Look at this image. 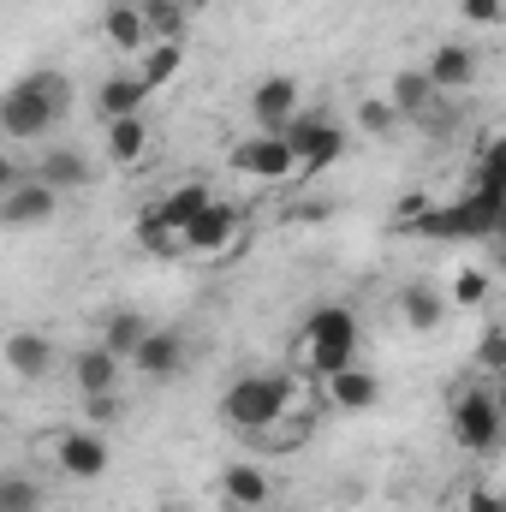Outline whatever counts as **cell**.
I'll return each instance as SVG.
<instances>
[{
  "label": "cell",
  "instance_id": "16",
  "mask_svg": "<svg viewBox=\"0 0 506 512\" xmlns=\"http://www.w3.org/2000/svg\"><path fill=\"white\" fill-rule=\"evenodd\" d=\"M221 495H227V507L233 512H268L274 483H268L262 465H227V471H221Z\"/></svg>",
  "mask_w": 506,
  "mask_h": 512
},
{
  "label": "cell",
  "instance_id": "10",
  "mask_svg": "<svg viewBox=\"0 0 506 512\" xmlns=\"http://www.w3.org/2000/svg\"><path fill=\"white\" fill-rule=\"evenodd\" d=\"M54 203H60V191H48L42 179H18V185H6L0 191V227H48L54 221Z\"/></svg>",
  "mask_w": 506,
  "mask_h": 512
},
{
  "label": "cell",
  "instance_id": "20",
  "mask_svg": "<svg viewBox=\"0 0 506 512\" xmlns=\"http://www.w3.org/2000/svg\"><path fill=\"white\" fill-rule=\"evenodd\" d=\"M143 102H149V90H143V78H137V72H114V78H102V90H96V108H102V120L143 114Z\"/></svg>",
  "mask_w": 506,
  "mask_h": 512
},
{
  "label": "cell",
  "instance_id": "19",
  "mask_svg": "<svg viewBox=\"0 0 506 512\" xmlns=\"http://www.w3.org/2000/svg\"><path fill=\"white\" fill-rule=\"evenodd\" d=\"M102 36H108V48H114V54H143L149 24H143L137 0H114V6L102 12Z\"/></svg>",
  "mask_w": 506,
  "mask_h": 512
},
{
  "label": "cell",
  "instance_id": "33",
  "mask_svg": "<svg viewBox=\"0 0 506 512\" xmlns=\"http://www.w3.org/2000/svg\"><path fill=\"white\" fill-rule=\"evenodd\" d=\"M465 512H506V501L495 489H471V495H465Z\"/></svg>",
  "mask_w": 506,
  "mask_h": 512
},
{
  "label": "cell",
  "instance_id": "6",
  "mask_svg": "<svg viewBox=\"0 0 506 512\" xmlns=\"http://www.w3.org/2000/svg\"><path fill=\"white\" fill-rule=\"evenodd\" d=\"M245 245V209L239 203H209V209H197V221L179 233V251L203 256V262H221V256H233Z\"/></svg>",
  "mask_w": 506,
  "mask_h": 512
},
{
  "label": "cell",
  "instance_id": "5",
  "mask_svg": "<svg viewBox=\"0 0 506 512\" xmlns=\"http://www.w3.org/2000/svg\"><path fill=\"white\" fill-rule=\"evenodd\" d=\"M215 197H209V185H197V179H185V185H173L143 221H137V239L149 245V251H161V256H173L179 251V233L197 221V209H209Z\"/></svg>",
  "mask_w": 506,
  "mask_h": 512
},
{
  "label": "cell",
  "instance_id": "17",
  "mask_svg": "<svg viewBox=\"0 0 506 512\" xmlns=\"http://www.w3.org/2000/svg\"><path fill=\"white\" fill-rule=\"evenodd\" d=\"M322 387H328V399H334L340 411H370V405L381 399V376L364 370V364H346V370L322 376Z\"/></svg>",
  "mask_w": 506,
  "mask_h": 512
},
{
  "label": "cell",
  "instance_id": "35",
  "mask_svg": "<svg viewBox=\"0 0 506 512\" xmlns=\"http://www.w3.org/2000/svg\"><path fill=\"white\" fill-rule=\"evenodd\" d=\"M90 411H96V417H114V411H120V399H114V393H96V399H90Z\"/></svg>",
  "mask_w": 506,
  "mask_h": 512
},
{
  "label": "cell",
  "instance_id": "7",
  "mask_svg": "<svg viewBox=\"0 0 506 512\" xmlns=\"http://www.w3.org/2000/svg\"><path fill=\"white\" fill-rule=\"evenodd\" d=\"M280 137L292 143V155H298V167H304V173H322V167H334V161L346 155V131L334 126L328 114H304V108H298V114L286 120Z\"/></svg>",
  "mask_w": 506,
  "mask_h": 512
},
{
  "label": "cell",
  "instance_id": "3",
  "mask_svg": "<svg viewBox=\"0 0 506 512\" xmlns=\"http://www.w3.org/2000/svg\"><path fill=\"white\" fill-rule=\"evenodd\" d=\"M352 352H358V322H352V310H346V304H316L310 322H304V340H298V364L322 382V376L358 364Z\"/></svg>",
  "mask_w": 506,
  "mask_h": 512
},
{
  "label": "cell",
  "instance_id": "34",
  "mask_svg": "<svg viewBox=\"0 0 506 512\" xmlns=\"http://www.w3.org/2000/svg\"><path fill=\"white\" fill-rule=\"evenodd\" d=\"M18 179H24V167H18V161L0 149V191H6V185H18Z\"/></svg>",
  "mask_w": 506,
  "mask_h": 512
},
{
  "label": "cell",
  "instance_id": "25",
  "mask_svg": "<svg viewBox=\"0 0 506 512\" xmlns=\"http://www.w3.org/2000/svg\"><path fill=\"white\" fill-rule=\"evenodd\" d=\"M387 102H393V114H399V120H417V114H429L435 90H429V78H423V72H399V78H393V90H387Z\"/></svg>",
  "mask_w": 506,
  "mask_h": 512
},
{
  "label": "cell",
  "instance_id": "12",
  "mask_svg": "<svg viewBox=\"0 0 506 512\" xmlns=\"http://www.w3.org/2000/svg\"><path fill=\"white\" fill-rule=\"evenodd\" d=\"M417 72L429 78L435 96H441V90H471V84H477V48H465V42H441Z\"/></svg>",
  "mask_w": 506,
  "mask_h": 512
},
{
  "label": "cell",
  "instance_id": "29",
  "mask_svg": "<svg viewBox=\"0 0 506 512\" xmlns=\"http://www.w3.org/2000/svg\"><path fill=\"white\" fill-rule=\"evenodd\" d=\"M358 126L376 131V137H387V131L399 126V114H393V102H387V96H370V102L358 108Z\"/></svg>",
  "mask_w": 506,
  "mask_h": 512
},
{
  "label": "cell",
  "instance_id": "9",
  "mask_svg": "<svg viewBox=\"0 0 506 512\" xmlns=\"http://www.w3.org/2000/svg\"><path fill=\"white\" fill-rule=\"evenodd\" d=\"M453 435L477 453H489L501 441V399L489 387H459L453 393Z\"/></svg>",
  "mask_w": 506,
  "mask_h": 512
},
{
  "label": "cell",
  "instance_id": "31",
  "mask_svg": "<svg viewBox=\"0 0 506 512\" xmlns=\"http://www.w3.org/2000/svg\"><path fill=\"white\" fill-rule=\"evenodd\" d=\"M459 18L477 24V30H489V24H501V0H459Z\"/></svg>",
  "mask_w": 506,
  "mask_h": 512
},
{
  "label": "cell",
  "instance_id": "15",
  "mask_svg": "<svg viewBox=\"0 0 506 512\" xmlns=\"http://www.w3.org/2000/svg\"><path fill=\"white\" fill-rule=\"evenodd\" d=\"M292 114H298V84H292V78H262V84L251 90L256 131H286Z\"/></svg>",
  "mask_w": 506,
  "mask_h": 512
},
{
  "label": "cell",
  "instance_id": "8",
  "mask_svg": "<svg viewBox=\"0 0 506 512\" xmlns=\"http://www.w3.org/2000/svg\"><path fill=\"white\" fill-rule=\"evenodd\" d=\"M233 173H245L256 185H286L292 173H298V155H292V143L280 137V131H256L245 143H233Z\"/></svg>",
  "mask_w": 506,
  "mask_h": 512
},
{
  "label": "cell",
  "instance_id": "24",
  "mask_svg": "<svg viewBox=\"0 0 506 512\" xmlns=\"http://www.w3.org/2000/svg\"><path fill=\"white\" fill-rule=\"evenodd\" d=\"M185 66V48L179 42H155V48H143V66H137V78H143V90L155 96L161 84H173V72Z\"/></svg>",
  "mask_w": 506,
  "mask_h": 512
},
{
  "label": "cell",
  "instance_id": "36",
  "mask_svg": "<svg viewBox=\"0 0 506 512\" xmlns=\"http://www.w3.org/2000/svg\"><path fill=\"white\" fill-rule=\"evenodd\" d=\"M155 512H185V507H155Z\"/></svg>",
  "mask_w": 506,
  "mask_h": 512
},
{
  "label": "cell",
  "instance_id": "23",
  "mask_svg": "<svg viewBox=\"0 0 506 512\" xmlns=\"http://www.w3.org/2000/svg\"><path fill=\"white\" fill-rule=\"evenodd\" d=\"M399 316H405L411 334H435L441 316H447V304H441V292H429V286H405V292H399Z\"/></svg>",
  "mask_w": 506,
  "mask_h": 512
},
{
  "label": "cell",
  "instance_id": "11",
  "mask_svg": "<svg viewBox=\"0 0 506 512\" xmlns=\"http://www.w3.org/2000/svg\"><path fill=\"white\" fill-rule=\"evenodd\" d=\"M54 459H60V471L66 477H78V483H96L102 471H108V441L96 435V429H66L60 435V447H54Z\"/></svg>",
  "mask_w": 506,
  "mask_h": 512
},
{
  "label": "cell",
  "instance_id": "18",
  "mask_svg": "<svg viewBox=\"0 0 506 512\" xmlns=\"http://www.w3.org/2000/svg\"><path fill=\"white\" fill-rule=\"evenodd\" d=\"M72 382H78V393H84V399L114 393V387H120V358L96 340V346H84V352L72 358Z\"/></svg>",
  "mask_w": 506,
  "mask_h": 512
},
{
  "label": "cell",
  "instance_id": "13",
  "mask_svg": "<svg viewBox=\"0 0 506 512\" xmlns=\"http://www.w3.org/2000/svg\"><path fill=\"white\" fill-rule=\"evenodd\" d=\"M0 364H6L18 382H42V376L54 370V340H48V334L18 328V334H6V340H0Z\"/></svg>",
  "mask_w": 506,
  "mask_h": 512
},
{
  "label": "cell",
  "instance_id": "22",
  "mask_svg": "<svg viewBox=\"0 0 506 512\" xmlns=\"http://www.w3.org/2000/svg\"><path fill=\"white\" fill-rule=\"evenodd\" d=\"M30 179H42L48 191H66V185H84V179H90V161H84L78 149H48Z\"/></svg>",
  "mask_w": 506,
  "mask_h": 512
},
{
  "label": "cell",
  "instance_id": "4",
  "mask_svg": "<svg viewBox=\"0 0 506 512\" xmlns=\"http://www.w3.org/2000/svg\"><path fill=\"white\" fill-rule=\"evenodd\" d=\"M286 411H292V382H286V376L251 370V376H239V382L221 393V417H227L239 435H268Z\"/></svg>",
  "mask_w": 506,
  "mask_h": 512
},
{
  "label": "cell",
  "instance_id": "32",
  "mask_svg": "<svg viewBox=\"0 0 506 512\" xmlns=\"http://www.w3.org/2000/svg\"><path fill=\"white\" fill-rule=\"evenodd\" d=\"M477 364H483V370H501L506 364V334L501 328H489V334L477 340Z\"/></svg>",
  "mask_w": 506,
  "mask_h": 512
},
{
  "label": "cell",
  "instance_id": "2",
  "mask_svg": "<svg viewBox=\"0 0 506 512\" xmlns=\"http://www.w3.org/2000/svg\"><path fill=\"white\" fill-rule=\"evenodd\" d=\"M501 191H459L453 203H429L423 209V221L411 227V233H423V239H447V245H459V239H495L501 233Z\"/></svg>",
  "mask_w": 506,
  "mask_h": 512
},
{
  "label": "cell",
  "instance_id": "1",
  "mask_svg": "<svg viewBox=\"0 0 506 512\" xmlns=\"http://www.w3.org/2000/svg\"><path fill=\"white\" fill-rule=\"evenodd\" d=\"M66 114H72V84H66V72H54V66H36V72H24L18 84L0 90V131L18 137V143L48 137Z\"/></svg>",
  "mask_w": 506,
  "mask_h": 512
},
{
  "label": "cell",
  "instance_id": "27",
  "mask_svg": "<svg viewBox=\"0 0 506 512\" xmlns=\"http://www.w3.org/2000/svg\"><path fill=\"white\" fill-rule=\"evenodd\" d=\"M137 12H143L149 30H161V42H179V24H185V18H179L173 0H137Z\"/></svg>",
  "mask_w": 506,
  "mask_h": 512
},
{
  "label": "cell",
  "instance_id": "14",
  "mask_svg": "<svg viewBox=\"0 0 506 512\" xmlns=\"http://www.w3.org/2000/svg\"><path fill=\"white\" fill-rule=\"evenodd\" d=\"M126 364H131V370H143L149 382H167V376H179V370H185V340H179L173 328H149V334H143V346L131 352Z\"/></svg>",
  "mask_w": 506,
  "mask_h": 512
},
{
  "label": "cell",
  "instance_id": "26",
  "mask_svg": "<svg viewBox=\"0 0 506 512\" xmlns=\"http://www.w3.org/2000/svg\"><path fill=\"white\" fill-rule=\"evenodd\" d=\"M143 334H149V322H143L137 310H114V316H108V328H102V346H108V352L126 364L131 352L143 346Z\"/></svg>",
  "mask_w": 506,
  "mask_h": 512
},
{
  "label": "cell",
  "instance_id": "28",
  "mask_svg": "<svg viewBox=\"0 0 506 512\" xmlns=\"http://www.w3.org/2000/svg\"><path fill=\"white\" fill-rule=\"evenodd\" d=\"M42 489L30 477H0V512H36Z\"/></svg>",
  "mask_w": 506,
  "mask_h": 512
},
{
  "label": "cell",
  "instance_id": "30",
  "mask_svg": "<svg viewBox=\"0 0 506 512\" xmlns=\"http://www.w3.org/2000/svg\"><path fill=\"white\" fill-rule=\"evenodd\" d=\"M489 298V274L483 268H459V280H453V304H483Z\"/></svg>",
  "mask_w": 506,
  "mask_h": 512
},
{
  "label": "cell",
  "instance_id": "21",
  "mask_svg": "<svg viewBox=\"0 0 506 512\" xmlns=\"http://www.w3.org/2000/svg\"><path fill=\"white\" fill-rule=\"evenodd\" d=\"M149 155V120L126 114V120H108V161L114 167H143Z\"/></svg>",
  "mask_w": 506,
  "mask_h": 512
}]
</instances>
